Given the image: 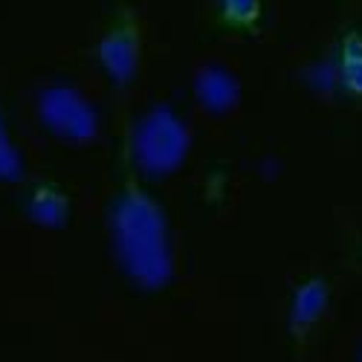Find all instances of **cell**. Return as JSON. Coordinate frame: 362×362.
Returning <instances> with one entry per match:
<instances>
[{"instance_id": "cell-4", "label": "cell", "mask_w": 362, "mask_h": 362, "mask_svg": "<svg viewBox=\"0 0 362 362\" xmlns=\"http://www.w3.org/2000/svg\"><path fill=\"white\" fill-rule=\"evenodd\" d=\"M99 62L105 67V73L119 81V84H128L136 70H139V29L131 18H119L107 35L99 41Z\"/></svg>"}, {"instance_id": "cell-9", "label": "cell", "mask_w": 362, "mask_h": 362, "mask_svg": "<svg viewBox=\"0 0 362 362\" xmlns=\"http://www.w3.org/2000/svg\"><path fill=\"white\" fill-rule=\"evenodd\" d=\"M342 64V78L351 84V90H362V47H351Z\"/></svg>"}, {"instance_id": "cell-1", "label": "cell", "mask_w": 362, "mask_h": 362, "mask_svg": "<svg viewBox=\"0 0 362 362\" xmlns=\"http://www.w3.org/2000/svg\"><path fill=\"white\" fill-rule=\"evenodd\" d=\"M113 232H116L119 258L128 267V273L145 287L165 284L171 273V258H168L163 215L142 192L131 189L119 197Z\"/></svg>"}, {"instance_id": "cell-2", "label": "cell", "mask_w": 362, "mask_h": 362, "mask_svg": "<svg viewBox=\"0 0 362 362\" xmlns=\"http://www.w3.org/2000/svg\"><path fill=\"white\" fill-rule=\"evenodd\" d=\"M186 125L168 110H154L134 134V154L151 174H165L186 160Z\"/></svg>"}, {"instance_id": "cell-7", "label": "cell", "mask_w": 362, "mask_h": 362, "mask_svg": "<svg viewBox=\"0 0 362 362\" xmlns=\"http://www.w3.org/2000/svg\"><path fill=\"white\" fill-rule=\"evenodd\" d=\"M325 308V287L319 281H310L308 287H301L298 296H296V305H293V325L305 327L310 325L319 310Z\"/></svg>"}, {"instance_id": "cell-6", "label": "cell", "mask_w": 362, "mask_h": 362, "mask_svg": "<svg viewBox=\"0 0 362 362\" xmlns=\"http://www.w3.org/2000/svg\"><path fill=\"white\" fill-rule=\"evenodd\" d=\"M29 209H33L35 221L58 226L64 221V215H67V200H64V194L58 192L55 186H41V189H35Z\"/></svg>"}, {"instance_id": "cell-8", "label": "cell", "mask_w": 362, "mask_h": 362, "mask_svg": "<svg viewBox=\"0 0 362 362\" xmlns=\"http://www.w3.org/2000/svg\"><path fill=\"white\" fill-rule=\"evenodd\" d=\"M221 12L232 26H250L258 18V0H221Z\"/></svg>"}, {"instance_id": "cell-3", "label": "cell", "mask_w": 362, "mask_h": 362, "mask_svg": "<svg viewBox=\"0 0 362 362\" xmlns=\"http://www.w3.org/2000/svg\"><path fill=\"white\" fill-rule=\"evenodd\" d=\"M41 119L67 139H93L96 136V113L78 93L64 87H49L41 93Z\"/></svg>"}, {"instance_id": "cell-5", "label": "cell", "mask_w": 362, "mask_h": 362, "mask_svg": "<svg viewBox=\"0 0 362 362\" xmlns=\"http://www.w3.org/2000/svg\"><path fill=\"white\" fill-rule=\"evenodd\" d=\"M197 96H200V105L212 113H226L238 105V84L226 70L209 67L197 78Z\"/></svg>"}, {"instance_id": "cell-10", "label": "cell", "mask_w": 362, "mask_h": 362, "mask_svg": "<svg viewBox=\"0 0 362 362\" xmlns=\"http://www.w3.org/2000/svg\"><path fill=\"white\" fill-rule=\"evenodd\" d=\"M12 174H18V163H15V154H12L4 131H0V177H12Z\"/></svg>"}]
</instances>
